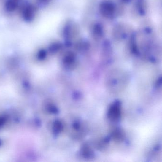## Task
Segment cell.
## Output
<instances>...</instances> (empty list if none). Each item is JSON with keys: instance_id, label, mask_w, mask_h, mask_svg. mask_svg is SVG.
Instances as JSON below:
<instances>
[{"instance_id": "obj_1", "label": "cell", "mask_w": 162, "mask_h": 162, "mask_svg": "<svg viewBox=\"0 0 162 162\" xmlns=\"http://www.w3.org/2000/svg\"><path fill=\"white\" fill-rule=\"evenodd\" d=\"M121 109L118 103L113 104L110 107L109 111V117L112 120H116L120 116Z\"/></svg>"}, {"instance_id": "obj_2", "label": "cell", "mask_w": 162, "mask_h": 162, "mask_svg": "<svg viewBox=\"0 0 162 162\" xmlns=\"http://www.w3.org/2000/svg\"><path fill=\"white\" fill-rule=\"evenodd\" d=\"M83 155L85 157H90L91 155V151L89 149V148L86 146L84 148L83 150Z\"/></svg>"}]
</instances>
